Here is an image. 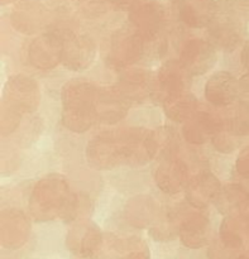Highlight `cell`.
<instances>
[{
	"label": "cell",
	"mask_w": 249,
	"mask_h": 259,
	"mask_svg": "<svg viewBox=\"0 0 249 259\" xmlns=\"http://www.w3.org/2000/svg\"><path fill=\"white\" fill-rule=\"evenodd\" d=\"M149 131L128 128L96 137L86 148V159L94 169H113L118 166H141L151 161Z\"/></svg>",
	"instance_id": "cell-1"
},
{
	"label": "cell",
	"mask_w": 249,
	"mask_h": 259,
	"mask_svg": "<svg viewBox=\"0 0 249 259\" xmlns=\"http://www.w3.org/2000/svg\"><path fill=\"white\" fill-rule=\"evenodd\" d=\"M78 199L68 187L67 181L57 175L39 180L29 199V211L38 223L51 222L60 218L73 222L78 212Z\"/></svg>",
	"instance_id": "cell-2"
},
{
	"label": "cell",
	"mask_w": 249,
	"mask_h": 259,
	"mask_svg": "<svg viewBox=\"0 0 249 259\" xmlns=\"http://www.w3.org/2000/svg\"><path fill=\"white\" fill-rule=\"evenodd\" d=\"M99 88L81 78L71 80L62 89V123L68 131L84 133L98 120Z\"/></svg>",
	"instance_id": "cell-3"
},
{
	"label": "cell",
	"mask_w": 249,
	"mask_h": 259,
	"mask_svg": "<svg viewBox=\"0 0 249 259\" xmlns=\"http://www.w3.org/2000/svg\"><path fill=\"white\" fill-rule=\"evenodd\" d=\"M40 93L37 82L24 75H17L7 81L3 90L2 109L17 115L33 113L39 104Z\"/></svg>",
	"instance_id": "cell-4"
},
{
	"label": "cell",
	"mask_w": 249,
	"mask_h": 259,
	"mask_svg": "<svg viewBox=\"0 0 249 259\" xmlns=\"http://www.w3.org/2000/svg\"><path fill=\"white\" fill-rule=\"evenodd\" d=\"M144 45L146 40L133 25L120 28L111 37L106 61L111 67L124 70L143 57Z\"/></svg>",
	"instance_id": "cell-5"
},
{
	"label": "cell",
	"mask_w": 249,
	"mask_h": 259,
	"mask_svg": "<svg viewBox=\"0 0 249 259\" xmlns=\"http://www.w3.org/2000/svg\"><path fill=\"white\" fill-rule=\"evenodd\" d=\"M129 20L146 42H152L163 28L164 8L157 0H134L129 7Z\"/></svg>",
	"instance_id": "cell-6"
},
{
	"label": "cell",
	"mask_w": 249,
	"mask_h": 259,
	"mask_svg": "<svg viewBox=\"0 0 249 259\" xmlns=\"http://www.w3.org/2000/svg\"><path fill=\"white\" fill-rule=\"evenodd\" d=\"M191 76L180 61H167L162 65L153 80L151 96L157 103L163 104L169 99L186 93Z\"/></svg>",
	"instance_id": "cell-7"
},
{
	"label": "cell",
	"mask_w": 249,
	"mask_h": 259,
	"mask_svg": "<svg viewBox=\"0 0 249 259\" xmlns=\"http://www.w3.org/2000/svg\"><path fill=\"white\" fill-rule=\"evenodd\" d=\"M62 38V65L72 71L86 70L96 55V46L93 38L86 34L76 35L71 32H66Z\"/></svg>",
	"instance_id": "cell-8"
},
{
	"label": "cell",
	"mask_w": 249,
	"mask_h": 259,
	"mask_svg": "<svg viewBox=\"0 0 249 259\" xmlns=\"http://www.w3.org/2000/svg\"><path fill=\"white\" fill-rule=\"evenodd\" d=\"M104 234L100 228L90 220L75 223L67 233L66 245L75 257L89 258L95 254L103 242Z\"/></svg>",
	"instance_id": "cell-9"
},
{
	"label": "cell",
	"mask_w": 249,
	"mask_h": 259,
	"mask_svg": "<svg viewBox=\"0 0 249 259\" xmlns=\"http://www.w3.org/2000/svg\"><path fill=\"white\" fill-rule=\"evenodd\" d=\"M180 63L190 76H199L208 72L217 63L214 46L201 38L187 40L182 48Z\"/></svg>",
	"instance_id": "cell-10"
},
{
	"label": "cell",
	"mask_w": 249,
	"mask_h": 259,
	"mask_svg": "<svg viewBox=\"0 0 249 259\" xmlns=\"http://www.w3.org/2000/svg\"><path fill=\"white\" fill-rule=\"evenodd\" d=\"M63 38L60 33H46L35 38L28 50V58L39 70L55 68L62 58Z\"/></svg>",
	"instance_id": "cell-11"
},
{
	"label": "cell",
	"mask_w": 249,
	"mask_h": 259,
	"mask_svg": "<svg viewBox=\"0 0 249 259\" xmlns=\"http://www.w3.org/2000/svg\"><path fill=\"white\" fill-rule=\"evenodd\" d=\"M48 19V12L38 0H22L12 10L10 22L20 33L33 34L42 29Z\"/></svg>",
	"instance_id": "cell-12"
},
{
	"label": "cell",
	"mask_w": 249,
	"mask_h": 259,
	"mask_svg": "<svg viewBox=\"0 0 249 259\" xmlns=\"http://www.w3.org/2000/svg\"><path fill=\"white\" fill-rule=\"evenodd\" d=\"M187 179L189 171L186 163L176 157L163 159L154 175L157 186L169 195L182 191L187 186Z\"/></svg>",
	"instance_id": "cell-13"
},
{
	"label": "cell",
	"mask_w": 249,
	"mask_h": 259,
	"mask_svg": "<svg viewBox=\"0 0 249 259\" xmlns=\"http://www.w3.org/2000/svg\"><path fill=\"white\" fill-rule=\"evenodd\" d=\"M30 224L22 211L8 209L2 212V245L7 249H18L27 242Z\"/></svg>",
	"instance_id": "cell-14"
},
{
	"label": "cell",
	"mask_w": 249,
	"mask_h": 259,
	"mask_svg": "<svg viewBox=\"0 0 249 259\" xmlns=\"http://www.w3.org/2000/svg\"><path fill=\"white\" fill-rule=\"evenodd\" d=\"M131 101L116 88L99 89L98 120L105 124H114L123 119L128 113Z\"/></svg>",
	"instance_id": "cell-15"
},
{
	"label": "cell",
	"mask_w": 249,
	"mask_h": 259,
	"mask_svg": "<svg viewBox=\"0 0 249 259\" xmlns=\"http://www.w3.org/2000/svg\"><path fill=\"white\" fill-rule=\"evenodd\" d=\"M218 3L215 0H181L179 3L180 19L191 28L209 27L217 18Z\"/></svg>",
	"instance_id": "cell-16"
},
{
	"label": "cell",
	"mask_w": 249,
	"mask_h": 259,
	"mask_svg": "<svg viewBox=\"0 0 249 259\" xmlns=\"http://www.w3.org/2000/svg\"><path fill=\"white\" fill-rule=\"evenodd\" d=\"M222 186L219 180L212 172H202L186 186V200L196 209H205L214 202Z\"/></svg>",
	"instance_id": "cell-17"
},
{
	"label": "cell",
	"mask_w": 249,
	"mask_h": 259,
	"mask_svg": "<svg viewBox=\"0 0 249 259\" xmlns=\"http://www.w3.org/2000/svg\"><path fill=\"white\" fill-rule=\"evenodd\" d=\"M239 93V83L234 76L225 71L215 72L205 85V98L217 106L232 104Z\"/></svg>",
	"instance_id": "cell-18"
},
{
	"label": "cell",
	"mask_w": 249,
	"mask_h": 259,
	"mask_svg": "<svg viewBox=\"0 0 249 259\" xmlns=\"http://www.w3.org/2000/svg\"><path fill=\"white\" fill-rule=\"evenodd\" d=\"M153 73L147 70L124 68L119 77V83L115 86L131 103L142 100L147 94H151L153 86Z\"/></svg>",
	"instance_id": "cell-19"
},
{
	"label": "cell",
	"mask_w": 249,
	"mask_h": 259,
	"mask_svg": "<svg viewBox=\"0 0 249 259\" xmlns=\"http://www.w3.org/2000/svg\"><path fill=\"white\" fill-rule=\"evenodd\" d=\"M222 128V123L212 114L197 110L185 121L182 133L189 143L204 144L209 139H213Z\"/></svg>",
	"instance_id": "cell-20"
},
{
	"label": "cell",
	"mask_w": 249,
	"mask_h": 259,
	"mask_svg": "<svg viewBox=\"0 0 249 259\" xmlns=\"http://www.w3.org/2000/svg\"><path fill=\"white\" fill-rule=\"evenodd\" d=\"M240 22L229 17H217L209 25V37L214 47L230 52L240 42Z\"/></svg>",
	"instance_id": "cell-21"
},
{
	"label": "cell",
	"mask_w": 249,
	"mask_h": 259,
	"mask_svg": "<svg viewBox=\"0 0 249 259\" xmlns=\"http://www.w3.org/2000/svg\"><path fill=\"white\" fill-rule=\"evenodd\" d=\"M209 227V219L200 212H192L185 217L179 230L182 244L190 249L202 248L208 242Z\"/></svg>",
	"instance_id": "cell-22"
},
{
	"label": "cell",
	"mask_w": 249,
	"mask_h": 259,
	"mask_svg": "<svg viewBox=\"0 0 249 259\" xmlns=\"http://www.w3.org/2000/svg\"><path fill=\"white\" fill-rule=\"evenodd\" d=\"M214 202L220 214L227 215V217H235L248 209L249 195L239 185H227L220 190Z\"/></svg>",
	"instance_id": "cell-23"
},
{
	"label": "cell",
	"mask_w": 249,
	"mask_h": 259,
	"mask_svg": "<svg viewBox=\"0 0 249 259\" xmlns=\"http://www.w3.org/2000/svg\"><path fill=\"white\" fill-rule=\"evenodd\" d=\"M179 147L176 132L170 126H159L148 133V149L151 159H163L175 157Z\"/></svg>",
	"instance_id": "cell-24"
},
{
	"label": "cell",
	"mask_w": 249,
	"mask_h": 259,
	"mask_svg": "<svg viewBox=\"0 0 249 259\" xmlns=\"http://www.w3.org/2000/svg\"><path fill=\"white\" fill-rule=\"evenodd\" d=\"M157 217V205L149 196H137L126 206L127 222L136 228H146Z\"/></svg>",
	"instance_id": "cell-25"
},
{
	"label": "cell",
	"mask_w": 249,
	"mask_h": 259,
	"mask_svg": "<svg viewBox=\"0 0 249 259\" xmlns=\"http://www.w3.org/2000/svg\"><path fill=\"white\" fill-rule=\"evenodd\" d=\"M163 110L170 119L177 123H185L197 111V99L189 91L164 101Z\"/></svg>",
	"instance_id": "cell-26"
},
{
	"label": "cell",
	"mask_w": 249,
	"mask_h": 259,
	"mask_svg": "<svg viewBox=\"0 0 249 259\" xmlns=\"http://www.w3.org/2000/svg\"><path fill=\"white\" fill-rule=\"evenodd\" d=\"M181 222L179 210L171 209L157 220L156 224L149 230V234L157 242H169L179 234Z\"/></svg>",
	"instance_id": "cell-27"
},
{
	"label": "cell",
	"mask_w": 249,
	"mask_h": 259,
	"mask_svg": "<svg viewBox=\"0 0 249 259\" xmlns=\"http://www.w3.org/2000/svg\"><path fill=\"white\" fill-rule=\"evenodd\" d=\"M228 133L232 136L243 137L249 134V103L248 101H242L234 114L228 120Z\"/></svg>",
	"instance_id": "cell-28"
},
{
	"label": "cell",
	"mask_w": 249,
	"mask_h": 259,
	"mask_svg": "<svg viewBox=\"0 0 249 259\" xmlns=\"http://www.w3.org/2000/svg\"><path fill=\"white\" fill-rule=\"evenodd\" d=\"M220 242L228 249H238L242 247L243 239L239 233V224L234 217H228L220 225L219 230Z\"/></svg>",
	"instance_id": "cell-29"
},
{
	"label": "cell",
	"mask_w": 249,
	"mask_h": 259,
	"mask_svg": "<svg viewBox=\"0 0 249 259\" xmlns=\"http://www.w3.org/2000/svg\"><path fill=\"white\" fill-rule=\"evenodd\" d=\"M218 9L232 19L242 20L249 17V0H218Z\"/></svg>",
	"instance_id": "cell-30"
},
{
	"label": "cell",
	"mask_w": 249,
	"mask_h": 259,
	"mask_svg": "<svg viewBox=\"0 0 249 259\" xmlns=\"http://www.w3.org/2000/svg\"><path fill=\"white\" fill-rule=\"evenodd\" d=\"M230 134V133H229ZM229 134L224 133L223 132V128L220 131L217 132L214 137H213V146L215 147L218 152H222V153H230L233 152V149L235 148V142Z\"/></svg>",
	"instance_id": "cell-31"
},
{
	"label": "cell",
	"mask_w": 249,
	"mask_h": 259,
	"mask_svg": "<svg viewBox=\"0 0 249 259\" xmlns=\"http://www.w3.org/2000/svg\"><path fill=\"white\" fill-rule=\"evenodd\" d=\"M208 258L209 259H232V254H230L229 249L220 243H214L212 247L208 250Z\"/></svg>",
	"instance_id": "cell-32"
},
{
	"label": "cell",
	"mask_w": 249,
	"mask_h": 259,
	"mask_svg": "<svg viewBox=\"0 0 249 259\" xmlns=\"http://www.w3.org/2000/svg\"><path fill=\"white\" fill-rule=\"evenodd\" d=\"M237 171L245 179H249V147L243 149L237 159Z\"/></svg>",
	"instance_id": "cell-33"
},
{
	"label": "cell",
	"mask_w": 249,
	"mask_h": 259,
	"mask_svg": "<svg viewBox=\"0 0 249 259\" xmlns=\"http://www.w3.org/2000/svg\"><path fill=\"white\" fill-rule=\"evenodd\" d=\"M119 259H151V257H149L148 248L146 247L144 243H142L138 247L133 248V249H131L129 252L124 253Z\"/></svg>",
	"instance_id": "cell-34"
},
{
	"label": "cell",
	"mask_w": 249,
	"mask_h": 259,
	"mask_svg": "<svg viewBox=\"0 0 249 259\" xmlns=\"http://www.w3.org/2000/svg\"><path fill=\"white\" fill-rule=\"evenodd\" d=\"M242 63L247 70H249V40L245 43L244 48L242 51Z\"/></svg>",
	"instance_id": "cell-35"
},
{
	"label": "cell",
	"mask_w": 249,
	"mask_h": 259,
	"mask_svg": "<svg viewBox=\"0 0 249 259\" xmlns=\"http://www.w3.org/2000/svg\"><path fill=\"white\" fill-rule=\"evenodd\" d=\"M239 89H242V91L244 94H247L249 96V72L247 75L243 76L239 81Z\"/></svg>",
	"instance_id": "cell-36"
},
{
	"label": "cell",
	"mask_w": 249,
	"mask_h": 259,
	"mask_svg": "<svg viewBox=\"0 0 249 259\" xmlns=\"http://www.w3.org/2000/svg\"><path fill=\"white\" fill-rule=\"evenodd\" d=\"M113 2H115L116 4H119L120 5V7H124V5H128V7H131L132 5V3L134 2V0H113Z\"/></svg>",
	"instance_id": "cell-37"
},
{
	"label": "cell",
	"mask_w": 249,
	"mask_h": 259,
	"mask_svg": "<svg viewBox=\"0 0 249 259\" xmlns=\"http://www.w3.org/2000/svg\"><path fill=\"white\" fill-rule=\"evenodd\" d=\"M238 259H249V255H240Z\"/></svg>",
	"instance_id": "cell-38"
},
{
	"label": "cell",
	"mask_w": 249,
	"mask_h": 259,
	"mask_svg": "<svg viewBox=\"0 0 249 259\" xmlns=\"http://www.w3.org/2000/svg\"><path fill=\"white\" fill-rule=\"evenodd\" d=\"M172 2H176V3H180V2H181V0H172Z\"/></svg>",
	"instance_id": "cell-39"
}]
</instances>
